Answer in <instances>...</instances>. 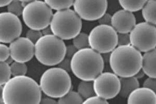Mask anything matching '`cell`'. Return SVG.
<instances>
[{
    "label": "cell",
    "instance_id": "cell-1",
    "mask_svg": "<svg viewBox=\"0 0 156 104\" xmlns=\"http://www.w3.org/2000/svg\"><path fill=\"white\" fill-rule=\"evenodd\" d=\"M1 90V101L4 104H38L42 98L40 85L26 75L13 76Z\"/></svg>",
    "mask_w": 156,
    "mask_h": 104
},
{
    "label": "cell",
    "instance_id": "cell-2",
    "mask_svg": "<svg viewBox=\"0 0 156 104\" xmlns=\"http://www.w3.org/2000/svg\"><path fill=\"white\" fill-rule=\"evenodd\" d=\"M104 64L101 54L90 48L79 49L71 58V71L81 80L93 81L103 72Z\"/></svg>",
    "mask_w": 156,
    "mask_h": 104
},
{
    "label": "cell",
    "instance_id": "cell-3",
    "mask_svg": "<svg viewBox=\"0 0 156 104\" xmlns=\"http://www.w3.org/2000/svg\"><path fill=\"white\" fill-rule=\"evenodd\" d=\"M142 56L141 52L131 45H120L110 53L109 63L119 77H131L142 69Z\"/></svg>",
    "mask_w": 156,
    "mask_h": 104
},
{
    "label": "cell",
    "instance_id": "cell-4",
    "mask_svg": "<svg viewBox=\"0 0 156 104\" xmlns=\"http://www.w3.org/2000/svg\"><path fill=\"white\" fill-rule=\"evenodd\" d=\"M66 46L64 40L53 34L43 35L34 44V56L44 65H57L66 56Z\"/></svg>",
    "mask_w": 156,
    "mask_h": 104
},
{
    "label": "cell",
    "instance_id": "cell-5",
    "mask_svg": "<svg viewBox=\"0 0 156 104\" xmlns=\"http://www.w3.org/2000/svg\"><path fill=\"white\" fill-rule=\"evenodd\" d=\"M39 85L45 95L59 99L71 90L72 82L68 72L58 67H52L43 72Z\"/></svg>",
    "mask_w": 156,
    "mask_h": 104
},
{
    "label": "cell",
    "instance_id": "cell-6",
    "mask_svg": "<svg viewBox=\"0 0 156 104\" xmlns=\"http://www.w3.org/2000/svg\"><path fill=\"white\" fill-rule=\"evenodd\" d=\"M50 26L54 35L68 40L81 32L82 22L74 10L68 9L57 11L53 14Z\"/></svg>",
    "mask_w": 156,
    "mask_h": 104
},
{
    "label": "cell",
    "instance_id": "cell-7",
    "mask_svg": "<svg viewBox=\"0 0 156 104\" xmlns=\"http://www.w3.org/2000/svg\"><path fill=\"white\" fill-rule=\"evenodd\" d=\"M53 13L52 9L44 1L36 0L26 4L22 17L29 28L41 30L50 26Z\"/></svg>",
    "mask_w": 156,
    "mask_h": 104
},
{
    "label": "cell",
    "instance_id": "cell-8",
    "mask_svg": "<svg viewBox=\"0 0 156 104\" xmlns=\"http://www.w3.org/2000/svg\"><path fill=\"white\" fill-rule=\"evenodd\" d=\"M90 48L100 54L111 53L118 46V33L112 26L99 25L89 34Z\"/></svg>",
    "mask_w": 156,
    "mask_h": 104
},
{
    "label": "cell",
    "instance_id": "cell-9",
    "mask_svg": "<svg viewBox=\"0 0 156 104\" xmlns=\"http://www.w3.org/2000/svg\"><path fill=\"white\" fill-rule=\"evenodd\" d=\"M131 45L145 53L156 48V26L142 22L136 23L129 32Z\"/></svg>",
    "mask_w": 156,
    "mask_h": 104
},
{
    "label": "cell",
    "instance_id": "cell-10",
    "mask_svg": "<svg viewBox=\"0 0 156 104\" xmlns=\"http://www.w3.org/2000/svg\"><path fill=\"white\" fill-rule=\"evenodd\" d=\"M93 82L95 95L99 97L108 100L119 94L120 78L114 72H101Z\"/></svg>",
    "mask_w": 156,
    "mask_h": 104
},
{
    "label": "cell",
    "instance_id": "cell-11",
    "mask_svg": "<svg viewBox=\"0 0 156 104\" xmlns=\"http://www.w3.org/2000/svg\"><path fill=\"white\" fill-rule=\"evenodd\" d=\"M74 11L82 20L94 21L106 13L107 0H75Z\"/></svg>",
    "mask_w": 156,
    "mask_h": 104
},
{
    "label": "cell",
    "instance_id": "cell-12",
    "mask_svg": "<svg viewBox=\"0 0 156 104\" xmlns=\"http://www.w3.org/2000/svg\"><path fill=\"white\" fill-rule=\"evenodd\" d=\"M22 32V24L18 16L9 12L0 14V42L10 43L20 37Z\"/></svg>",
    "mask_w": 156,
    "mask_h": 104
},
{
    "label": "cell",
    "instance_id": "cell-13",
    "mask_svg": "<svg viewBox=\"0 0 156 104\" xmlns=\"http://www.w3.org/2000/svg\"><path fill=\"white\" fill-rule=\"evenodd\" d=\"M11 56L16 62L27 63L34 56V43L27 37L17 38L9 45Z\"/></svg>",
    "mask_w": 156,
    "mask_h": 104
},
{
    "label": "cell",
    "instance_id": "cell-14",
    "mask_svg": "<svg viewBox=\"0 0 156 104\" xmlns=\"http://www.w3.org/2000/svg\"><path fill=\"white\" fill-rule=\"evenodd\" d=\"M136 25V20L133 13L121 9L112 16V26L117 33H129Z\"/></svg>",
    "mask_w": 156,
    "mask_h": 104
},
{
    "label": "cell",
    "instance_id": "cell-15",
    "mask_svg": "<svg viewBox=\"0 0 156 104\" xmlns=\"http://www.w3.org/2000/svg\"><path fill=\"white\" fill-rule=\"evenodd\" d=\"M128 104H156V93L145 87H138L127 97Z\"/></svg>",
    "mask_w": 156,
    "mask_h": 104
},
{
    "label": "cell",
    "instance_id": "cell-16",
    "mask_svg": "<svg viewBox=\"0 0 156 104\" xmlns=\"http://www.w3.org/2000/svg\"><path fill=\"white\" fill-rule=\"evenodd\" d=\"M142 69L148 77L156 78V48L143 55Z\"/></svg>",
    "mask_w": 156,
    "mask_h": 104
},
{
    "label": "cell",
    "instance_id": "cell-17",
    "mask_svg": "<svg viewBox=\"0 0 156 104\" xmlns=\"http://www.w3.org/2000/svg\"><path fill=\"white\" fill-rule=\"evenodd\" d=\"M120 88L118 95L122 98H127L134 90L140 87L138 80L134 76L119 77Z\"/></svg>",
    "mask_w": 156,
    "mask_h": 104
},
{
    "label": "cell",
    "instance_id": "cell-18",
    "mask_svg": "<svg viewBox=\"0 0 156 104\" xmlns=\"http://www.w3.org/2000/svg\"><path fill=\"white\" fill-rule=\"evenodd\" d=\"M146 22L156 26V0H148L142 9Z\"/></svg>",
    "mask_w": 156,
    "mask_h": 104
},
{
    "label": "cell",
    "instance_id": "cell-19",
    "mask_svg": "<svg viewBox=\"0 0 156 104\" xmlns=\"http://www.w3.org/2000/svg\"><path fill=\"white\" fill-rule=\"evenodd\" d=\"M148 0H118L122 9L131 12L142 10Z\"/></svg>",
    "mask_w": 156,
    "mask_h": 104
},
{
    "label": "cell",
    "instance_id": "cell-20",
    "mask_svg": "<svg viewBox=\"0 0 156 104\" xmlns=\"http://www.w3.org/2000/svg\"><path fill=\"white\" fill-rule=\"evenodd\" d=\"M77 92L84 100L95 95L93 81L81 80L77 88Z\"/></svg>",
    "mask_w": 156,
    "mask_h": 104
},
{
    "label": "cell",
    "instance_id": "cell-21",
    "mask_svg": "<svg viewBox=\"0 0 156 104\" xmlns=\"http://www.w3.org/2000/svg\"><path fill=\"white\" fill-rule=\"evenodd\" d=\"M84 99L78 92L70 90L62 97L59 98L58 104H83Z\"/></svg>",
    "mask_w": 156,
    "mask_h": 104
},
{
    "label": "cell",
    "instance_id": "cell-22",
    "mask_svg": "<svg viewBox=\"0 0 156 104\" xmlns=\"http://www.w3.org/2000/svg\"><path fill=\"white\" fill-rule=\"evenodd\" d=\"M52 9L59 11L69 9L73 5L75 0H44Z\"/></svg>",
    "mask_w": 156,
    "mask_h": 104
},
{
    "label": "cell",
    "instance_id": "cell-23",
    "mask_svg": "<svg viewBox=\"0 0 156 104\" xmlns=\"http://www.w3.org/2000/svg\"><path fill=\"white\" fill-rule=\"evenodd\" d=\"M73 44L78 50L90 48L89 34L85 32H80L73 38Z\"/></svg>",
    "mask_w": 156,
    "mask_h": 104
},
{
    "label": "cell",
    "instance_id": "cell-24",
    "mask_svg": "<svg viewBox=\"0 0 156 104\" xmlns=\"http://www.w3.org/2000/svg\"><path fill=\"white\" fill-rule=\"evenodd\" d=\"M12 74L10 65L5 62L0 63V85L3 86L11 79Z\"/></svg>",
    "mask_w": 156,
    "mask_h": 104
},
{
    "label": "cell",
    "instance_id": "cell-25",
    "mask_svg": "<svg viewBox=\"0 0 156 104\" xmlns=\"http://www.w3.org/2000/svg\"><path fill=\"white\" fill-rule=\"evenodd\" d=\"M13 76H24L27 74L28 68L25 63L14 62L10 65Z\"/></svg>",
    "mask_w": 156,
    "mask_h": 104
},
{
    "label": "cell",
    "instance_id": "cell-26",
    "mask_svg": "<svg viewBox=\"0 0 156 104\" xmlns=\"http://www.w3.org/2000/svg\"><path fill=\"white\" fill-rule=\"evenodd\" d=\"M25 4L20 0H12L7 6L8 12L19 16L22 15Z\"/></svg>",
    "mask_w": 156,
    "mask_h": 104
},
{
    "label": "cell",
    "instance_id": "cell-27",
    "mask_svg": "<svg viewBox=\"0 0 156 104\" xmlns=\"http://www.w3.org/2000/svg\"><path fill=\"white\" fill-rule=\"evenodd\" d=\"M43 36L41 30L30 29L26 33V37L34 43H36Z\"/></svg>",
    "mask_w": 156,
    "mask_h": 104
},
{
    "label": "cell",
    "instance_id": "cell-28",
    "mask_svg": "<svg viewBox=\"0 0 156 104\" xmlns=\"http://www.w3.org/2000/svg\"><path fill=\"white\" fill-rule=\"evenodd\" d=\"M131 45L129 33H118V46Z\"/></svg>",
    "mask_w": 156,
    "mask_h": 104
},
{
    "label": "cell",
    "instance_id": "cell-29",
    "mask_svg": "<svg viewBox=\"0 0 156 104\" xmlns=\"http://www.w3.org/2000/svg\"><path fill=\"white\" fill-rule=\"evenodd\" d=\"M83 104H109L106 99L99 97L96 95L92 96L90 97L85 99L83 101Z\"/></svg>",
    "mask_w": 156,
    "mask_h": 104
},
{
    "label": "cell",
    "instance_id": "cell-30",
    "mask_svg": "<svg viewBox=\"0 0 156 104\" xmlns=\"http://www.w3.org/2000/svg\"><path fill=\"white\" fill-rule=\"evenodd\" d=\"M11 56L9 46L1 43L0 44V61L5 62Z\"/></svg>",
    "mask_w": 156,
    "mask_h": 104
},
{
    "label": "cell",
    "instance_id": "cell-31",
    "mask_svg": "<svg viewBox=\"0 0 156 104\" xmlns=\"http://www.w3.org/2000/svg\"><path fill=\"white\" fill-rule=\"evenodd\" d=\"M57 66L67 72H70L71 71V59L65 57Z\"/></svg>",
    "mask_w": 156,
    "mask_h": 104
},
{
    "label": "cell",
    "instance_id": "cell-32",
    "mask_svg": "<svg viewBox=\"0 0 156 104\" xmlns=\"http://www.w3.org/2000/svg\"><path fill=\"white\" fill-rule=\"evenodd\" d=\"M143 86L149 88L156 93V78L148 77L144 81Z\"/></svg>",
    "mask_w": 156,
    "mask_h": 104
},
{
    "label": "cell",
    "instance_id": "cell-33",
    "mask_svg": "<svg viewBox=\"0 0 156 104\" xmlns=\"http://www.w3.org/2000/svg\"><path fill=\"white\" fill-rule=\"evenodd\" d=\"M112 16L109 13H105L98 20L99 25L112 26Z\"/></svg>",
    "mask_w": 156,
    "mask_h": 104
},
{
    "label": "cell",
    "instance_id": "cell-34",
    "mask_svg": "<svg viewBox=\"0 0 156 104\" xmlns=\"http://www.w3.org/2000/svg\"><path fill=\"white\" fill-rule=\"evenodd\" d=\"M78 49L73 44H69L66 46V56L71 59L75 53L78 51Z\"/></svg>",
    "mask_w": 156,
    "mask_h": 104
},
{
    "label": "cell",
    "instance_id": "cell-35",
    "mask_svg": "<svg viewBox=\"0 0 156 104\" xmlns=\"http://www.w3.org/2000/svg\"><path fill=\"white\" fill-rule=\"evenodd\" d=\"M58 103V102L55 100L54 98L48 96V97L41 98V101L40 104H55Z\"/></svg>",
    "mask_w": 156,
    "mask_h": 104
},
{
    "label": "cell",
    "instance_id": "cell-36",
    "mask_svg": "<svg viewBox=\"0 0 156 104\" xmlns=\"http://www.w3.org/2000/svg\"><path fill=\"white\" fill-rule=\"evenodd\" d=\"M41 32L42 33L43 35H48L53 34V32L51 31V28L50 26L46 27L44 29H43L42 30H41Z\"/></svg>",
    "mask_w": 156,
    "mask_h": 104
},
{
    "label": "cell",
    "instance_id": "cell-37",
    "mask_svg": "<svg viewBox=\"0 0 156 104\" xmlns=\"http://www.w3.org/2000/svg\"><path fill=\"white\" fill-rule=\"evenodd\" d=\"M145 75V74L143 70L141 69L138 71V72H137L136 74L134 76L135 77V78H136L137 79L139 80L142 79L143 77H144V76Z\"/></svg>",
    "mask_w": 156,
    "mask_h": 104
},
{
    "label": "cell",
    "instance_id": "cell-38",
    "mask_svg": "<svg viewBox=\"0 0 156 104\" xmlns=\"http://www.w3.org/2000/svg\"><path fill=\"white\" fill-rule=\"evenodd\" d=\"M12 1V0H0V6L2 7L7 6Z\"/></svg>",
    "mask_w": 156,
    "mask_h": 104
},
{
    "label": "cell",
    "instance_id": "cell-39",
    "mask_svg": "<svg viewBox=\"0 0 156 104\" xmlns=\"http://www.w3.org/2000/svg\"><path fill=\"white\" fill-rule=\"evenodd\" d=\"M5 62L7 64H9V65H11V64H12V63L14 62V59H12V57L10 56Z\"/></svg>",
    "mask_w": 156,
    "mask_h": 104
},
{
    "label": "cell",
    "instance_id": "cell-40",
    "mask_svg": "<svg viewBox=\"0 0 156 104\" xmlns=\"http://www.w3.org/2000/svg\"><path fill=\"white\" fill-rule=\"evenodd\" d=\"M20 1L21 2H23V3L25 4V5H26V4L30 3V2H33V1H36V0H20Z\"/></svg>",
    "mask_w": 156,
    "mask_h": 104
}]
</instances>
